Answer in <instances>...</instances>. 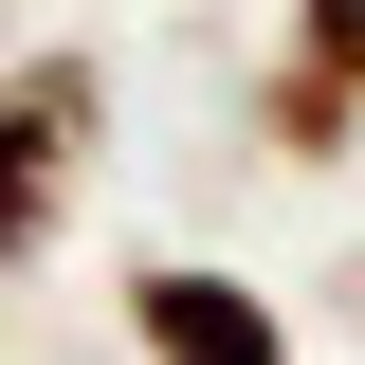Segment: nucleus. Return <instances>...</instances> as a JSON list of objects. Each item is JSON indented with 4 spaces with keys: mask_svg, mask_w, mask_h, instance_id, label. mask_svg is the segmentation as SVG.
<instances>
[{
    "mask_svg": "<svg viewBox=\"0 0 365 365\" xmlns=\"http://www.w3.org/2000/svg\"><path fill=\"white\" fill-rule=\"evenodd\" d=\"M329 311H347V329H365V237H347V256H329Z\"/></svg>",
    "mask_w": 365,
    "mask_h": 365,
    "instance_id": "39448f33",
    "label": "nucleus"
},
{
    "mask_svg": "<svg viewBox=\"0 0 365 365\" xmlns=\"http://www.w3.org/2000/svg\"><path fill=\"white\" fill-rule=\"evenodd\" d=\"M110 329H128V365H311L292 292H256L237 256H128L110 274Z\"/></svg>",
    "mask_w": 365,
    "mask_h": 365,
    "instance_id": "f03ea898",
    "label": "nucleus"
},
{
    "mask_svg": "<svg viewBox=\"0 0 365 365\" xmlns=\"http://www.w3.org/2000/svg\"><path fill=\"white\" fill-rule=\"evenodd\" d=\"M274 55H311L329 91H365V0H292V37H274Z\"/></svg>",
    "mask_w": 365,
    "mask_h": 365,
    "instance_id": "20e7f679",
    "label": "nucleus"
},
{
    "mask_svg": "<svg viewBox=\"0 0 365 365\" xmlns=\"http://www.w3.org/2000/svg\"><path fill=\"white\" fill-rule=\"evenodd\" d=\"M0 55H19V37H0Z\"/></svg>",
    "mask_w": 365,
    "mask_h": 365,
    "instance_id": "423d86ee",
    "label": "nucleus"
},
{
    "mask_svg": "<svg viewBox=\"0 0 365 365\" xmlns=\"http://www.w3.org/2000/svg\"><path fill=\"white\" fill-rule=\"evenodd\" d=\"M91 165H110V55L91 37H19L0 55V274H37L73 237Z\"/></svg>",
    "mask_w": 365,
    "mask_h": 365,
    "instance_id": "f257e3e1",
    "label": "nucleus"
},
{
    "mask_svg": "<svg viewBox=\"0 0 365 365\" xmlns=\"http://www.w3.org/2000/svg\"><path fill=\"white\" fill-rule=\"evenodd\" d=\"M256 146H274V165H347V146H365V91H329L311 55H274V73H256Z\"/></svg>",
    "mask_w": 365,
    "mask_h": 365,
    "instance_id": "7ed1b4c3",
    "label": "nucleus"
}]
</instances>
